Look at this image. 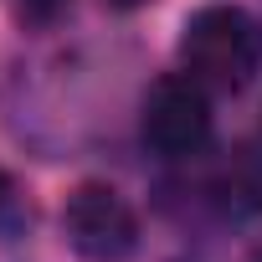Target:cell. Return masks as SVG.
Returning a JSON list of instances; mask_svg holds the SVG:
<instances>
[{"label": "cell", "mask_w": 262, "mask_h": 262, "mask_svg": "<svg viewBox=\"0 0 262 262\" xmlns=\"http://www.w3.org/2000/svg\"><path fill=\"white\" fill-rule=\"evenodd\" d=\"M257 21L242 6H201L180 31V62L206 93H236L257 72Z\"/></svg>", "instance_id": "obj_1"}, {"label": "cell", "mask_w": 262, "mask_h": 262, "mask_svg": "<svg viewBox=\"0 0 262 262\" xmlns=\"http://www.w3.org/2000/svg\"><path fill=\"white\" fill-rule=\"evenodd\" d=\"M211 195L231 216H262V155L257 149H231L211 175Z\"/></svg>", "instance_id": "obj_4"}, {"label": "cell", "mask_w": 262, "mask_h": 262, "mask_svg": "<svg viewBox=\"0 0 262 262\" xmlns=\"http://www.w3.org/2000/svg\"><path fill=\"white\" fill-rule=\"evenodd\" d=\"M108 6H118V11H139L144 0H108Z\"/></svg>", "instance_id": "obj_7"}, {"label": "cell", "mask_w": 262, "mask_h": 262, "mask_svg": "<svg viewBox=\"0 0 262 262\" xmlns=\"http://www.w3.org/2000/svg\"><path fill=\"white\" fill-rule=\"evenodd\" d=\"M6 211H11V180L0 175V216H6Z\"/></svg>", "instance_id": "obj_6"}, {"label": "cell", "mask_w": 262, "mask_h": 262, "mask_svg": "<svg viewBox=\"0 0 262 262\" xmlns=\"http://www.w3.org/2000/svg\"><path fill=\"white\" fill-rule=\"evenodd\" d=\"M57 6H62V0H21V11H26V16H36V21H47Z\"/></svg>", "instance_id": "obj_5"}, {"label": "cell", "mask_w": 262, "mask_h": 262, "mask_svg": "<svg viewBox=\"0 0 262 262\" xmlns=\"http://www.w3.org/2000/svg\"><path fill=\"white\" fill-rule=\"evenodd\" d=\"M62 231L82 262H128L139 252V221L113 185H77L62 206Z\"/></svg>", "instance_id": "obj_3"}, {"label": "cell", "mask_w": 262, "mask_h": 262, "mask_svg": "<svg viewBox=\"0 0 262 262\" xmlns=\"http://www.w3.org/2000/svg\"><path fill=\"white\" fill-rule=\"evenodd\" d=\"M139 128H144V144L165 160L201 155L211 144V93L190 72H170L144 93Z\"/></svg>", "instance_id": "obj_2"}]
</instances>
